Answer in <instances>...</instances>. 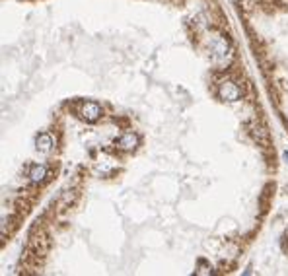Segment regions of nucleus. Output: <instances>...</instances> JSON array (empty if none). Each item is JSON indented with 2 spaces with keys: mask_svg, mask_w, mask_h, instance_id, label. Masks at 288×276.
<instances>
[{
  "mask_svg": "<svg viewBox=\"0 0 288 276\" xmlns=\"http://www.w3.org/2000/svg\"><path fill=\"white\" fill-rule=\"evenodd\" d=\"M218 98L224 100V101L234 103V101H237V100L241 98V88H239L234 80H230V78L220 80V82H218Z\"/></svg>",
  "mask_w": 288,
  "mask_h": 276,
  "instance_id": "nucleus-2",
  "label": "nucleus"
},
{
  "mask_svg": "<svg viewBox=\"0 0 288 276\" xmlns=\"http://www.w3.org/2000/svg\"><path fill=\"white\" fill-rule=\"evenodd\" d=\"M78 115H80L82 121L94 123V121H98L100 115H102V105H100L98 101H84V103L78 107Z\"/></svg>",
  "mask_w": 288,
  "mask_h": 276,
  "instance_id": "nucleus-3",
  "label": "nucleus"
},
{
  "mask_svg": "<svg viewBox=\"0 0 288 276\" xmlns=\"http://www.w3.org/2000/svg\"><path fill=\"white\" fill-rule=\"evenodd\" d=\"M138 142H140L138 134H134V132H123L117 138V148L119 150H125V152H132V150H136Z\"/></svg>",
  "mask_w": 288,
  "mask_h": 276,
  "instance_id": "nucleus-4",
  "label": "nucleus"
},
{
  "mask_svg": "<svg viewBox=\"0 0 288 276\" xmlns=\"http://www.w3.org/2000/svg\"><path fill=\"white\" fill-rule=\"evenodd\" d=\"M207 49L216 66H226L232 60V45L224 35H210L207 39Z\"/></svg>",
  "mask_w": 288,
  "mask_h": 276,
  "instance_id": "nucleus-1",
  "label": "nucleus"
},
{
  "mask_svg": "<svg viewBox=\"0 0 288 276\" xmlns=\"http://www.w3.org/2000/svg\"><path fill=\"white\" fill-rule=\"evenodd\" d=\"M27 175H29L31 183H43L49 177V167L45 166V164H33V166L29 167Z\"/></svg>",
  "mask_w": 288,
  "mask_h": 276,
  "instance_id": "nucleus-6",
  "label": "nucleus"
},
{
  "mask_svg": "<svg viewBox=\"0 0 288 276\" xmlns=\"http://www.w3.org/2000/svg\"><path fill=\"white\" fill-rule=\"evenodd\" d=\"M285 158H287V160H288V150H287V152H285Z\"/></svg>",
  "mask_w": 288,
  "mask_h": 276,
  "instance_id": "nucleus-7",
  "label": "nucleus"
},
{
  "mask_svg": "<svg viewBox=\"0 0 288 276\" xmlns=\"http://www.w3.org/2000/svg\"><path fill=\"white\" fill-rule=\"evenodd\" d=\"M35 148H37L41 154H49V152L55 148V138H53V134L41 132V134L35 138Z\"/></svg>",
  "mask_w": 288,
  "mask_h": 276,
  "instance_id": "nucleus-5",
  "label": "nucleus"
}]
</instances>
